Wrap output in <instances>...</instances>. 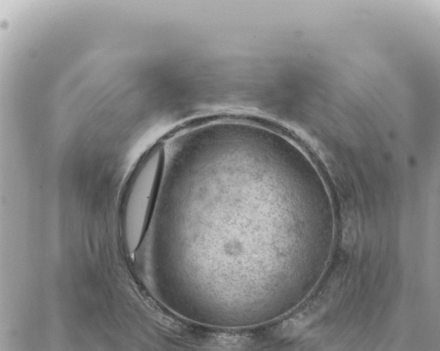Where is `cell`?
<instances>
[{
  "label": "cell",
  "instance_id": "6da1fadb",
  "mask_svg": "<svg viewBox=\"0 0 440 351\" xmlns=\"http://www.w3.org/2000/svg\"><path fill=\"white\" fill-rule=\"evenodd\" d=\"M164 162V149L161 147L154 149L141 164L130 183L125 208V231L131 251L138 247L143 236Z\"/></svg>",
  "mask_w": 440,
  "mask_h": 351
}]
</instances>
